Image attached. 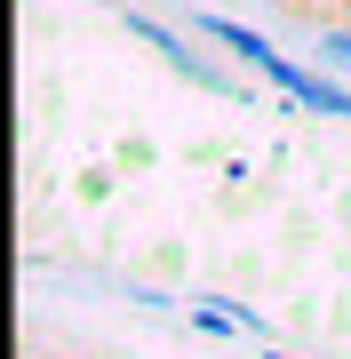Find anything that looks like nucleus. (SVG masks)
<instances>
[{
	"instance_id": "1",
	"label": "nucleus",
	"mask_w": 351,
	"mask_h": 359,
	"mask_svg": "<svg viewBox=\"0 0 351 359\" xmlns=\"http://www.w3.org/2000/svg\"><path fill=\"white\" fill-rule=\"evenodd\" d=\"M327 48H336V56H343V65H351V32H327Z\"/></svg>"
}]
</instances>
